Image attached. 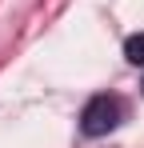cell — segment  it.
<instances>
[{"label":"cell","mask_w":144,"mask_h":148,"mask_svg":"<svg viewBox=\"0 0 144 148\" xmlns=\"http://www.w3.org/2000/svg\"><path fill=\"white\" fill-rule=\"evenodd\" d=\"M124 56H128V64L144 68V32H132V36L124 40Z\"/></svg>","instance_id":"cell-2"},{"label":"cell","mask_w":144,"mask_h":148,"mask_svg":"<svg viewBox=\"0 0 144 148\" xmlns=\"http://www.w3.org/2000/svg\"><path fill=\"white\" fill-rule=\"evenodd\" d=\"M120 124V100L116 96H92L80 112V132L84 136H108Z\"/></svg>","instance_id":"cell-1"}]
</instances>
